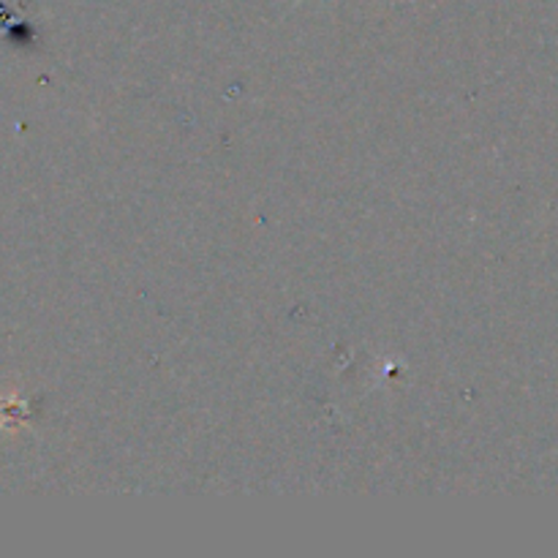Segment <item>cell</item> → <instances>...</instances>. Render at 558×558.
I'll return each instance as SVG.
<instances>
[{
	"label": "cell",
	"instance_id": "cell-1",
	"mask_svg": "<svg viewBox=\"0 0 558 558\" xmlns=\"http://www.w3.org/2000/svg\"><path fill=\"white\" fill-rule=\"evenodd\" d=\"M298 3H303V0H294V5H298Z\"/></svg>",
	"mask_w": 558,
	"mask_h": 558
}]
</instances>
